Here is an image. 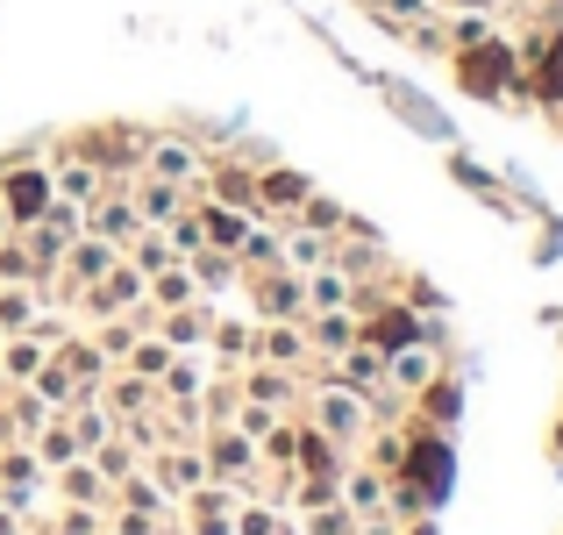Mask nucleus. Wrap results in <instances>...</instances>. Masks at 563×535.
<instances>
[{
  "mask_svg": "<svg viewBox=\"0 0 563 535\" xmlns=\"http://www.w3.org/2000/svg\"><path fill=\"white\" fill-rule=\"evenodd\" d=\"M421 336H428V329H421V321H413V315H407V307H385V315L372 321V329H364V343H372L378 357H393V350H407V343H421Z\"/></svg>",
  "mask_w": 563,
  "mask_h": 535,
  "instance_id": "nucleus-1",
  "label": "nucleus"
},
{
  "mask_svg": "<svg viewBox=\"0 0 563 535\" xmlns=\"http://www.w3.org/2000/svg\"><path fill=\"white\" fill-rule=\"evenodd\" d=\"M8 207H14L22 221H36L43 207H51V178H43V172H14V178H8Z\"/></svg>",
  "mask_w": 563,
  "mask_h": 535,
  "instance_id": "nucleus-2",
  "label": "nucleus"
},
{
  "mask_svg": "<svg viewBox=\"0 0 563 535\" xmlns=\"http://www.w3.org/2000/svg\"><path fill=\"white\" fill-rule=\"evenodd\" d=\"M200 236H214L221 250H243V236H250V221L243 215H229V207H207V221H200Z\"/></svg>",
  "mask_w": 563,
  "mask_h": 535,
  "instance_id": "nucleus-3",
  "label": "nucleus"
},
{
  "mask_svg": "<svg viewBox=\"0 0 563 535\" xmlns=\"http://www.w3.org/2000/svg\"><path fill=\"white\" fill-rule=\"evenodd\" d=\"M93 236H100V243H122V236H136V207H122V200H114V207H93Z\"/></svg>",
  "mask_w": 563,
  "mask_h": 535,
  "instance_id": "nucleus-4",
  "label": "nucleus"
},
{
  "mask_svg": "<svg viewBox=\"0 0 563 535\" xmlns=\"http://www.w3.org/2000/svg\"><path fill=\"white\" fill-rule=\"evenodd\" d=\"M499 72H507V51H499V43H493V51H471L464 79L478 86V94H493V86H499Z\"/></svg>",
  "mask_w": 563,
  "mask_h": 535,
  "instance_id": "nucleus-5",
  "label": "nucleus"
},
{
  "mask_svg": "<svg viewBox=\"0 0 563 535\" xmlns=\"http://www.w3.org/2000/svg\"><path fill=\"white\" fill-rule=\"evenodd\" d=\"M321 428H329V436H357V400L329 393V400H321Z\"/></svg>",
  "mask_w": 563,
  "mask_h": 535,
  "instance_id": "nucleus-6",
  "label": "nucleus"
},
{
  "mask_svg": "<svg viewBox=\"0 0 563 535\" xmlns=\"http://www.w3.org/2000/svg\"><path fill=\"white\" fill-rule=\"evenodd\" d=\"M314 343H321V350H335V357H343L350 343H357V321H350V315H321V321H314Z\"/></svg>",
  "mask_w": 563,
  "mask_h": 535,
  "instance_id": "nucleus-7",
  "label": "nucleus"
},
{
  "mask_svg": "<svg viewBox=\"0 0 563 535\" xmlns=\"http://www.w3.org/2000/svg\"><path fill=\"white\" fill-rule=\"evenodd\" d=\"M385 364H393V379H399V385H421V379H428V350H421V343L393 350V357H385Z\"/></svg>",
  "mask_w": 563,
  "mask_h": 535,
  "instance_id": "nucleus-8",
  "label": "nucleus"
},
{
  "mask_svg": "<svg viewBox=\"0 0 563 535\" xmlns=\"http://www.w3.org/2000/svg\"><path fill=\"white\" fill-rule=\"evenodd\" d=\"M151 165H157V178H192V151L186 143H157Z\"/></svg>",
  "mask_w": 563,
  "mask_h": 535,
  "instance_id": "nucleus-9",
  "label": "nucleus"
},
{
  "mask_svg": "<svg viewBox=\"0 0 563 535\" xmlns=\"http://www.w3.org/2000/svg\"><path fill=\"white\" fill-rule=\"evenodd\" d=\"M264 200H272V207H278V200H286V207L307 200V178H300V172H272V178H264Z\"/></svg>",
  "mask_w": 563,
  "mask_h": 535,
  "instance_id": "nucleus-10",
  "label": "nucleus"
},
{
  "mask_svg": "<svg viewBox=\"0 0 563 535\" xmlns=\"http://www.w3.org/2000/svg\"><path fill=\"white\" fill-rule=\"evenodd\" d=\"M307 301H314V307H343L350 301V279L343 272H321L314 286H307Z\"/></svg>",
  "mask_w": 563,
  "mask_h": 535,
  "instance_id": "nucleus-11",
  "label": "nucleus"
},
{
  "mask_svg": "<svg viewBox=\"0 0 563 535\" xmlns=\"http://www.w3.org/2000/svg\"><path fill=\"white\" fill-rule=\"evenodd\" d=\"M108 243H100V236H93V243H79V258H71V272H79V279H100V272H108Z\"/></svg>",
  "mask_w": 563,
  "mask_h": 535,
  "instance_id": "nucleus-12",
  "label": "nucleus"
},
{
  "mask_svg": "<svg viewBox=\"0 0 563 535\" xmlns=\"http://www.w3.org/2000/svg\"><path fill=\"white\" fill-rule=\"evenodd\" d=\"M36 400H51V407H65V400H71V379H65L57 364H43V371H36Z\"/></svg>",
  "mask_w": 563,
  "mask_h": 535,
  "instance_id": "nucleus-13",
  "label": "nucleus"
},
{
  "mask_svg": "<svg viewBox=\"0 0 563 535\" xmlns=\"http://www.w3.org/2000/svg\"><path fill=\"white\" fill-rule=\"evenodd\" d=\"M214 465H221V471H243V465H250V443H243V436H214Z\"/></svg>",
  "mask_w": 563,
  "mask_h": 535,
  "instance_id": "nucleus-14",
  "label": "nucleus"
},
{
  "mask_svg": "<svg viewBox=\"0 0 563 535\" xmlns=\"http://www.w3.org/2000/svg\"><path fill=\"white\" fill-rule=\"evenodd\" d=\"M335 221H343V207H335V200H314V193H307V229H314V236H329Z\"/></svg>",
  "mask_w": 563,
  "mask_h": 535,
  "instance_id": "nucleus-15",
  "label": "nucleus"
},
{
  "mask_svg": "<svg viewBox=\"0 0 563 535\" xmlns=\"http://www.w3.org/2000/svg\"><path fill=\"white\" fill-rule=\"evenodd\" d=\"M43 457H51V465H71V457H79V436H65V428H51V436H43Z\"/></svg>",
  "mask_w": 563,
  "mask_h": 535,
  "instance_id": "nucleus-16",
  "label": "nucleus"
},
{
  "mask_svg": "<svg viewBox=\"0 0 563 535\" xmlns=\"http://www.w3.org/2000/svg\"><path fill=\"white\" fill-rule=\"evenodd\" d=\"M172 207H179V193H172V178H165V186H151V193H143V215H151V221H165Z\"/></svg>",
  "mask_w": 563,
  "mask_h": 535,
  "instance_id": "nucleus-17",
  "label": "nucleus"
},
{
  "mask_svg": "<svg viewBox=\"0 0 563 535\" xmlns=\"http://www.w3.org/2000/svg\"><path fill=\"white\" fill-rule=\"evenodd\" d=\"M186 293H192V279H179V272H165V279H157V301H165V307H179Z\"/></svg>",
  "mask_w": 563,
  "mask_h": 535,
  "instance_id": "nucleus-18",
  "label": "nucleus"
},
{
  "mask_svg": "<svg viewBox=\"0 0 563 535\" xmlns=\"http://www.w3.org/2000/svg\"><path fill=\"white\" fill-rule=\"evenodd\" d=\"M86 193H93V165H71L65 172V200H86Z\"/></svg>",
  "mask_w": 563,
  "mask_h": 535,
  "instance_id": "nucleus-19",
  "label": "nucleus"
},
{
  "mask_svg": "<svg viewBox=\"0 0 563 535\" xmlns=\"http://www.w3.org/2000/svg\"><path fill=\"white\" fill-rule=\"evenodd\" d=\"M136 371H143V379H157V371H172V350H136Z\"/></svg>",
  "mask_w": 563,
  "mask_h": 535,
  "instance_id": "nucleus-20",
  "label": "nucleus"
},
{
  "mask_svg": "<svg viewBox=\"0 0 563 535\" xmlns=\"http://www.w3.org/2000/svg\"><path fill=\"white\" fill-rule=\"evenodd\" d=\"M350 507L372 514V507H378V479H350Z\"/></svg>",
  "mask_w": 563,
  "mask_h": 535,
  "instance_id": "nucleus-21",
  "label": "nucleus"
},
{
  "mask_svg": "<svg viewBox=\"0 0 563 535\" xmlns=\"http://www.w3.org/2000/svg\"><path fill=\"white\" fill-rule=\"evenodd\" d=\"M272 307H300V286H292V279H272Z\"/></svg>",
  "mask_w": 563,
  "mask_h": 535,
  "instance_id": "nucleus-22",
  "label": "nucleus"
},
{
  "mask_svg": "<svg viewBox=\"0 0 563 535\" xmlns=\"http://www.w3.org/2000/svg\"><path fill=\"white\" fill-rule=\"evenodd\" d=\"M65 364L79 371V379H93V371H100V357H93V350H65Z\"/></svg>",
  "mask_w": 563,
  "mask_h": 535,
  "instance_id": "nucleus-23",
  "label": "nucleus"
},
{
  "mask_svg": "<svg viewBox=\"0 0 563 535\" xmlns=\"http://www.w3.org/2000/svg\"><path fill=\"white\" fill-rule=\"evenodd\" d=\"M550 94H563V43L550 51Z\"/></svg>",
  "mask_w": 563,
  "mask_h": 535,
  "instance_id": "nucleus-24",
  "label": "nucleus"
},
{
  "mask_svg": "<svg viewBox=\"0 0 563 535\" xmlns=\"http://www.w3.org/2000/svg\"><path fill=\"white\" fill-rule=\"evenodd\" d=\"M428 8V0H393V14H421Z\"/></svg>",
  "mask_w": 563,
  "mask_h": 535,
  "instance_id": "nucleus-25",
  "label": "nucleus"
}]
</instances>
